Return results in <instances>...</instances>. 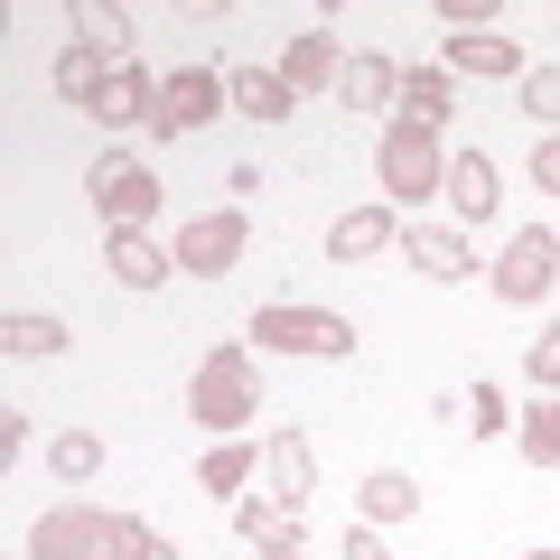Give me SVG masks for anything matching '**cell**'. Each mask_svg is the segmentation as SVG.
<instances>
[{"instance_id": "1", "label": "cell", "mask_w": 560, "mask_h": 560, "mask_svg": "<svg viewBox=\"0 0 560 560\" xmlns=\"http://www.w3.org/2000/svg\"><path fill=\"white\" fill-rule=\"evenodd\" d=\"M261 411V383H253V355H243L234 337L206 346L197 374H187V420L197 430H215V440H243V420Z\"/></svg>"}, {"instance_id": "2", "label": "cell", "mask_w": 560, "mask_h": 560, "mask_svg": "<svg viewBox=\"0 0 560 560\" xmlns=\"http://www.w3.org/2000/svg\"><path fill=\"white\" fill-rule=\"evenodd\" d=\"M28 560H131V514L103 504H47L28 523Z\"/></svg>"}, {"instance_id": "3", "label": "cell", "mask_w": 560, "mask_h": 560, "mask_svg": "<svg viewBox=\"0 0 560 560\" xmlns=\"http://www.w3.org/2000/svg\"><path fill=\"white\" fill-rule=\"evenodd\" d=\"M374 178H383V197H393V206L440 197V178H448V150H440V131H420V121H393V131L374 140Z\"/></svg>"}, {"instance_id": "4", "label": "cell", "mask_w": 560, "mask_h": 560, "mask_svg": "<svg viewBox=\"0 0 560 560\" xmlns=\"http://www.w3.org/2000/svg\"><path fill=\"white\" fill-rule=\"evenodd\" d=\"M84 197H94L103 234H140V224H150V206H160V178H150L140 160H121V150H103V160L84 168Z\"/></svg>"}, {"instance_id": "5", "label": "cell", "mask_w": 560, "mask_h": 560, "mask_svg": "<svg viewBox=\"0 0 560 560\" xmlns=\"http://www.w3.org/2000/svg\"><path fill=\"white\" fill-rule=\"evenodd\" d=\"M261 355H355V327L337 308H253Z\"/></svg>"}, {"instance_id": "6", "label": "cell", "mask_w": 560, "mask_h": 560, "mask_svg": "<svg viewBox=\"0 0 560 560\" xmlns=\"http://www.w3.org/2000/svg\"><path fill=\"white\" fill-rule=\"evenodd\" d=\"M224 103H234V94H224L215 66H178V75L160 84V103H150V140H187V131H206Z\"/></svg>"}, {"instance_id": "7", "label": "cell", "mask_w": 560, "mask_h": 560, "mask_svg": "<svg viewBox=\"0 0 560 560\" xmlns=\"http://www.w3.org/2000/svg\"><path fill=\"white\" fill-rule=\"evenodd\" d=\"M551 280H560V234L551 224H523V234L504 243V261H495V300L533 308V300H551Z\"/></svg>"}, {"instance_id": "8", "label": "cell", "mask_w": 560, "mask_h": 560, "mask_svg": "<svg viewBox=\"0 0 560 560\" xmlns=\"http://www.w3.org/2000/svg\"><path fill=\"white\" fill-rule=\"evenodd\" d=\"M243 243H253V224H243V206H224V215H197V224L178 234V261H187L197 280H224V271L243 261Z\"/></svg>"}, {"instance_id": "9", "label": "cell", "mask_w": 560, "mask_h": 560, "mask_svg": "<svg viewBox=\"0 0 560 560\" xmlns=\"http://www.w3.org/2000/svg\"><path fill=\"white\" fill-rule=\"evenodd\" d=\"M440 197L458 206L467 224H486V215L504 206V168L486 160V150H458V160H448V178H440Z\"/></svg>"}, {"instance_id": "10", "label": "cell", "mask_w": 560, "mask_h": 560, "mask_svg": "<svg viewBox=\"0 0 560 560\" xmlns=\"http://www.w3.org/2000/svg\"><path fill=\"white\" fill-rule=\"evenodd\" d=\"M337 75H346V57H337L327 28H308V38L280 47V84H290V94H337Z\"/></svg>"}, {"instance_id": "11", "label": "cell", "mask_w": 560, "mask_h": 560, "mask_svg": "<svg viewBox=\"0 0 560 560\" xmlns=\"http://www.w3.org/2000/svg\"><path fill=\"white\" fill-rule=\"evenodd\" d=\"M261 467H271V504H280V514H300L308 486H318V458H308V440H300V430H271Z\"/></svg>"}, {"instance_id": "12", "label": "cell", "mask_w": 560, "mask_h": 560, "mask_svg": "<svg viewBox=\"0 0 560 560\" xmlns=\"http://www.w3.org/2000/svg\"><path fill=\"white\" fill-rule=\"evenodd\" d=\"M393 243H401L393 206H346V215L327 224V253L337 261H374V253H393Z\"/></svg>"}, {"instance_id": "13", "label": "cell", "mask_w": 560, "mask_h": 560, "mask_svg": "<svg viewBox=\"0 0 560 560\" xmlns=\"http://www.w3.org/2000/svg\"><path fill=\"white\" fill-rule=\"evenodd\" d=\"M234 533H243L253 560H300V514H280V504H261V495L234 504Z\"/></svg>"}, {"instance_id": "14", "label": "cell", "mask_w": 560, "mask_h": 560, "mask_svg": "<svg viewBox=\"0 0 560 560\" xmlns=\"http://www.w3.org/2000/svg\"><path fill=\"white\" fill-rule=\"evenodd\" d=\"M448 103H458V75H448V66H401V103H393V121H420V131H440Z\"/></svg>"}, {"instance_id": "15", "label": "cell", "mask_w": 560, "mask_h": 560, "mask_svg": "<svg viewBox=\"0 0 560 560\" xmlns=\"http://www.w3.org/2000/svg\"><path fill=\"white\" fill-rule=\"evenodd\" d=\"M337 103H346V113H393V103H401V66L393 57H346Z\"/></svg>"}, {"instance_id": "16", "label": "cell", "mask_w": 560, "mask_h": 560, "mask_svg": "<svg viewBox=\"0 0 560 560\" xmlns=\"http://www.w3.org/2000/svg\"><path fill=\"white\" fill-rule=\"evenodd\" d=\"M150 103H160V84L140 75V57H131V66H121V75L94 94V121H103V131H131V121L150 131Z\"/></svg>"}, {"instance_id": "17", "label": "cell", "mask_w": 560, "mask_h": 560, "mask_svg": "<svg viewBox=\"0 0 560 560\" xmlns=\"http://www.w3.org/2000/svg\"><path fill=\"white\" fill-rule=\"evenodd\" d=\"M411 271L420 280H467V271H477V253H467L458 224H411Z\"/></svg>"}, {"instance_id": "18", "label": "cell", "mask_w": 560, "mask_h": 560, "mask_svg": "<svg viewBox=\"0 0 560 560\" xmlns=\"http://www.w3.org/2000/svg\"><path fill=\"white\" fill-rule=\"evenodd\" d=\"M448 75H514L523 84V47L514 38H486V28H458V38H448Z\"/></svg>"}, {"instance_id": "19", "label": "cell", "mask_w": 560, "mask_h": 560, "mask_svg": "<svg viewBox=\"0 0 560 560\" xmlns=\"http://www.w3.org/2000/svg\"><path fill=\"white\" fill-rule=\"evenodd\" d=\"M253 477H261V448L253 440H215L197 458V486H206V495H224V504H243V486H253Z\"/></svg>"}, {"instance_id": "20", "label": "cell", "mask_w": 560, "mask_h": 560, "mask_svg": "<svg viewBox=\"0 0 560 560\" xmlns=\"http://www.w3.org/2000/svg\"><path fill=\"white\" fill-rule=\"evenodd\" d=\"M103 261H113L121 290H160V280L178 271V253H160L150 234H113V243H103Z\"/></svg>"}, {"instance_id": "21", "label": "cell", "mask_w": 560, "mask_h": 560, "mask_svg": "<svg viewBox=\"0 0 560 560\" xmlns=\"http://www.w3.org/2000/svg\"><path fill=\"white\" fill-rule=\"evenodd\" d=\"M224 94H234V113H253V121H290V84H280V66H234L224 75Z\"/></svg>"}, {"instance_id": "22", "label": "cell", "mask_w": 560, "mask_h": 560, "mask_svg": "<svg viewBox=\"0 0 560 560\" xmlns=\"http://www.w3.org/2000/svg\"><path fill=\"white\" fill-rule=\"evenodd\" d=\"M75 47H94V57L131 66V10H103V0H75Z\"/></svg>"}, {"instance_id": "23", "label": "cell", "mask_w": 560, "mask_h": 560, "mask_svg": "<svg viewBox=\"0 0 560 560\" xmlns=\"http://www.w3.org/2000/svg\"><path fill=\"white\" fill-rule=\"evenodd\" d=\"M355 504H364V523H374V533H383V523H411V504H420V486L401 477V467H374V477L355 486Z\"/></svg>"}, {"instance_id": "24", "label": "cell", "mask_w": 560, "mask_h": 560, "mask_svg": "<svg viewBox=\"0 0 560 560\" xmlns=\"http://www.w3.org/2000/svg\"><path fill=\"white\" fill-rule=\"evenodd\" d=\"M113 75H121V66H113V57H94V47H66V57H57V94H66V103H84V113H94V94H103Z\"/></svg>"}, {"instance_id": "25", "label": "cell", "mask_w": 560, "mask_h": 560, "mask_svg": "<svg viewBox=\"0 0 560 560\" xmlns=\"http://www.w3.org/2000/svg\"><path fill=\"white\" fill-rule=\"evenodd\" d=\"M514 440L533 467H560V393H541L533 411H514Z\"/></svg>"}, {"instance_id": "26", "label": "cell", "mask_w": 560, "mask_h": 560, "mask_svg": "<svg viewBox=\"0 0 560 560\" xmlns=\"http://www.w3.org/2000/svg\"><path fill=\"white\" fill-rule=\"evenodd\" d=\"M0 346H10V355H66V327L57 318H38V308H20V318H0Z\"/></svg>"}, {"instance_id": "27", "label": "cell", "mask_w": 560, "mask_h": 560, "mask_svg": "<svg viewBox=\"0 0 560 560\" xmlns=\"http://www.w3.org/2000/svg\"><path fill=\"white\" fill-rule=\"evenodd\" d=\"M47 467H57L66 486H84V477H103V440H94V430H66V440L47 448Z\"/></svg>"}, {"instance_id": "28", "label": "cell", "mask_w": 560, "mask_h": 560, "mask_svg": "<svg viewBox=\"0 0 560 560\" xmlns=\"http://www.w3.org/2000/svg\"><path fill=\"white\" fill-rule=\"evenodd\" d=\"M458 411H467V430H477V440H495V430H514V401H504V383H495V374H486L477 393L458 401Z\"/></svg>"}, {"instance_id": "29", "label": "cell", "mask_w": 560, "mask_h": 560, "mask_svg": "<svg viewBox=\"0 0 560 560\" xmlns=\"http://www.w3.org/2000/svg\"><path fill=\"white\" fill-rule=\"evenodd\" d=\"M523 113L541 131H560V66H523Z\"/></svg>"}, {"instance_id": "30", "label": "cell", "mask_w": 560, "mask_h": 560, "mask_svg": "<svg viewBox=\"0 0 560 560\" xmlns=\"http://www.w3.org/2000/svg\"><path fill=\"white\" fill-rule=\"evenodd\" d=\"M523 364H533V383H541V393H560V327H541Z\"/></svg>"}, {"instance_id": "31", "label": "cell", "mask_w": 560, "mask_h": 560, "mask_svg": "<svg viewBox=\"0 0 560 560\" xmlns=\"http://www.w3.org/2000/svg\"><path fill=\"white\" fill-rule=\"evenodd\" d=\"M533 187H551V197H560V131L533 140Z\"/></svg>"}, {"instance_id": "32", "label": "cell", "mask_w": 560, "mask_h": 560, "mask_svg": "<svg viewBox=\"0 0 560 560\" xmlns=\"http://www.w3.org/2000/svg\"><path fill=\"white\" fill-rule=\"evenodd\" d=\"M346 560H393V551H383V533H374V523H355V533H346Z\"/></svg>"}, {"instance_id": "33", "label": "cell", "mask_w": 560, "mask_h": 560, "mask_svg": "<svg viewBox=\"0 0 560 560\" xmlns=\"http://www.w3.org/2000/svg\"><path fill=\"white\" fill-rule=\"evenodd\" d=\"M131 560H178V551H168V541H160V533H150V523L131 514Z\"/></svg>"}, {"instance_id": "34", "label": "cell", "mask_w": 560, "mask_h": 560, "mask_svg": "<svg viewBox=\"0 0 560 560\" xmlns=\"http://www.w3.org/2000/svg\"><path fill=\"white\" fill-rule=\"evenodd\" d=\"M523 560H560V551H523Z\"/></svg>"}]
</instances>
